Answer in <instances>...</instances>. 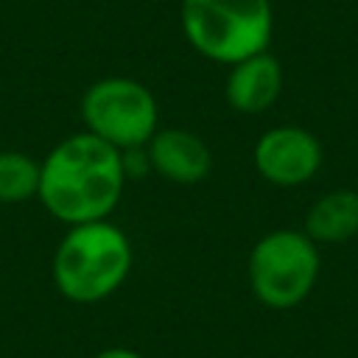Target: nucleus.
I'll return each mask as SVG.
<instances>
[{"mask_svg": "<svg viewBox=\"0 0 358 358\" xmlns=\"http://www.w3.org/2000/svg\"><path fill=\"white\" fill-rule=\"evenodd\" d=\"M123 187V151L90 131L67 134L39 159L36 199L67 227L109 218L120 204Z\"/></svg>", "mask_w": 358, "mask_h": 358, "instance_id": "1", "label": "nucleus"}, {"mask_svg": "<svg viewBox=\"0 0 358 358\" xmlns=\"http://www.w3.org/2000/svg\"><path fill=\"white\" fill-rule=\"evenodd\" d=\"M134 266L129 235L109 218L67 227L53 252V285L76 305H95L109 299Z\"/></svg>", "mask_w": 358, "mask_h": 358, "instance_id": "2", "label": "nucleus"}, {"mask_svg": "<svg viewBox=\"0 0 358 358\" xmlns=\"http://www.w3.org/2000/svg\"><path fill=\"white\" fill-rule=\"evenodd\" d=\"M179 28L199 56L229 67L268 50L274 8L271 0H179Z\"/></svg>", "mask_w": 358, "mask_h": 358, "instance_id": "3", "label": "nucleus"}, {"mask_svg": "<svg viewBox=\"0 0 358 358\" xmlns=\"http://www.w3.org/2000/svg\"><path fill=\"white\" fill-rule=\"evenodd\" d=\"M322 249L302 229H271L249 252L246 280L255 299L274 310L302 305L316 288Z\"/></svg>", "mask_w": 358, "mask_h": 358, "instance_id": "4", "label": "nucleus"}, {"mask_svg": "<svg viewBox=\"0 0 358 358\" xmlns=\"http://www.w3.org/2000/svg\"><path fill=\"white\" fill-rule=\"evenodd\" d=\"M84 131L117 151L143 148L159 129L157 95L137 78L106 76L92 81L78 103Z\"/></svg>", "mask_w": 358, "mask_h": 358, "instance_id": "5", "label": "nucleus"}, {"mask_svg": "<svg viewBox=\"0 0 358 358\" xmlns=\"http://www.w3.org/2000/svg\"><path fill=\"white\" fill-rule=\"evenodd\" d=\"M252 162L260 179H266L268 185L302 187L319 173L324 151L313 131L294 123H280L257 137L252 148Z\"/></svg>", "mask_w": 358, "mask_h": 358, "instance_id": "6", "label": "nucleus"}, {"mask_svg": "<svg viewBox=\"0 0 358 358\" xmlns=\"http://www.w3.org/2000/svg\"><path fill=\"white\" fill-rule=\"evenodd\" d=\"M143 151L148 157L151 173L162 176L171 185H199L213 171V154L207 143L190 129H157Z\"/></svg>", "mask_w": 358, "mask_h": 358, "instance_id": "7", "label": "nucleus"}, {"mask_svg": "<svg viewBox=\"0 0 358 358\" xmlns=\"http://www.w3.org/2000/svg\"><path fill=\"white\" fill-rule=\"evenodd\" d=\"M282 92V64L271 50L229 64L224 98L241 115H260L277 103Z\"/></svg>", "mask_w": 358, "mask_h": 358, "instance_id": "8", "label": "nucleus"}, {"mask_svg": "<svg viewBox=\"0 0 358 358\" xmlns=\"http://www.w3.org/2000/svg\"><path fill=\"white\" fill-rule=\"evenodd\" d=\"M302 232L322 249L347 243L358 235V190L336 187L322 193L305 213Z\"/></svg>", "mask_w": 358, "mask_h": 358, "instance_id": "9", "label": "nucleus"}, {"mask_svg": "<svg viewBox=\"0 0 358 358\" xmlns=\"http://www.w3.org/2000/svg\"><path fill=\"white\" fill-rule=\"evenodd\" d=\"M39 193V159L25 151H0V204H22Z\"/></svg>", "mask_w": 358, "mask_h": 358, "instance_id": "10", "label": "nucleus"}, {"mask_svg": "<svg viewBox=\"0 0 358 358\" xmlns=\"http://www.w3.org/2000/svg\"><path fill=\"white\" fill-rule=\"evenodd\" d=\"M92 358H145V355L137 350H129V347H106V350L95 352Z\"/></svg>", "mask_w": 358, "mask_h": 358, "instance_id": "11", "label": "nucleus"}]
</instances>
